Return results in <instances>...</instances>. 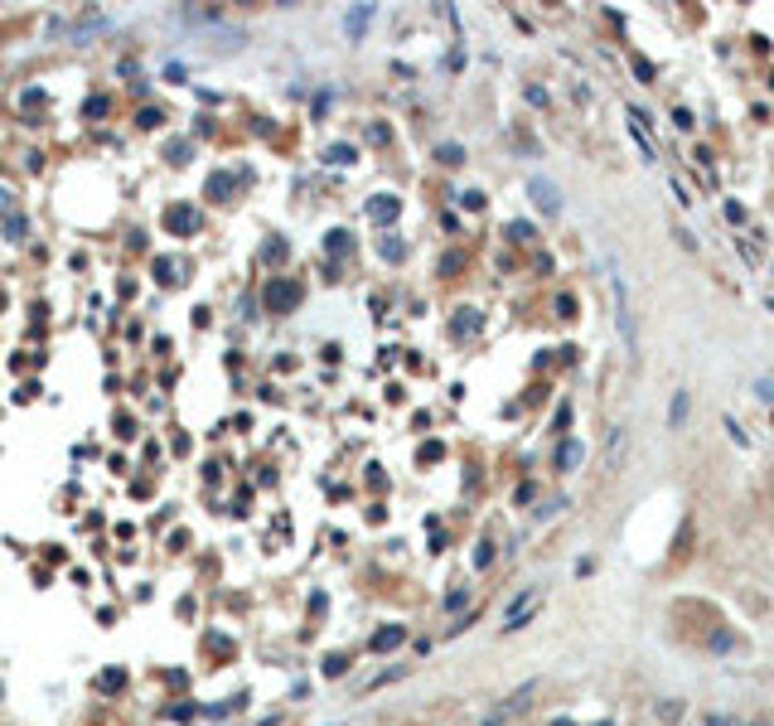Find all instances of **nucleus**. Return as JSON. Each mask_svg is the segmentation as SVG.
I'll return each instance as SVG.
<instances>
[{
  "instance_id": "nucleus-1",
  "label": "nucleus",
  "mask_w": 774,
  "mask_h": 726,
  "mask_svg": "<svg viewBox=\"0 0 774 726\" xmlns=\"http://www.w3.org/2000/svg\"><path fill=\"white\" fill-rule=\"evenodd\" d=\"M605 276H610V291H615V324H619V339L624 349L634 354L639 349V319H634V291H629V276L619 267V252L605 247Z\"/></svg>"
},
{
  "instance_id": "nucleus-2",
  "label": "nucleus",
  "mask_w": 774,
  "mask_h": 726,
  "mask_svg": "<svg viewBox=\"0 0 774 726\" xmlns=\"http://www.w3.org/2000/svg\"><path fill=\"white\" fill-rule=\"evenodd\" d=\"M528 194H532V204L542 208L547 218H552V213L562 208V189H557V184L547 180V175H532V180H528Z\"/></svg>"
},
{
  "instance_id": "nucleus-3",
  "label": "nucleus",
  "mask_w": 774,
  "mask_h": 726,
  "mask_svg": "<svg viewBox=\"0 0 774 726\" xmlns=\"http://www.w3.org/2000/svg\"><path fill=\"white\" fill-rule=\"evenodd\" d=\"M295 301H300V286H295V281H271V286H267V306H271V310H290Z\"/></svg>"
},
{
  "instance_id": "nucleus-4",
  "label": "nucleus",
  "mask_w": 774,
  "mask_h": 726,
  "mask_svg": "<svg viewBox=\"0 0 774 726\" xmlns=\"http://www.w3.org/2000/svg\"><path fill=\"white\" fill-rule=\"evenodd\" d=\"M532 606H537V591H523L513 606H508V615H503V629H523V620L532 615Z\"/></svg>"
},
{
  "instance_id": "nucleus-5",
  "label": "nucleus",
  "mask_w": 774,
  "mask_h": 726,
  "mask_svg": "<svg viewBox=\"0 0 774 726\" xmlns=\"http://www.w3.org/2000/svg\"><path fill=\"white\" fill-rule=\"evenodd\" d=\"M165 223H170L175 232H194V228H198V213H194L189 204H180V208H170V213H165Z\"/></svg>"
},
{
  "instance_id": "nucleus-6",
  "label": "nucleus",
  "mask_w": 774,
  "mask_h": 726,
  "mask_svg": "<svg viewBox=\"0 0 774 726\" xmlns=\"http://www.w3.org/2000/svg\"><path fill=\"white\" fill-rule=\"evenodd\" d=\"M580 460H585V445H580V441H562V450H557V465H562V470H576Z\"/></svg>"
},
{
  "instance_id": "nucleus-7",
  "label": "nucleus",
  "mask_w": 774,
  "mask_h": 726,
  "mask_svg": "<svg viewBox=\"0 0 774 726\" xmlns=\"http://www.w3.org/2000/svg\"><path fill=\"white\" fill-rule=\"evenodd\" d=\"M406 634H402V624H387V629H378L373 634V654H387V649H397Z\"/></svg>"
},
{
  "instance_id": "nucleus-8",
  "label": "nucleus",
  "mask_w": 774,
  "mask_h": 726,
  "mask_svg": "<svg viewBox=\"0 0 774 726\" xmlns=\"http://www.w3.org/2000/svg\"><path fill=\"white\" fill-rule=\"evenodd\" d=\"M687 407H692V397H687V393H682V388H677L673 393V407H668V426H682V416H687Z\"/></svg>"
},
{
  "instance_id": "nucleus-9",
  "label": "nucleus",
  "mask_w": 774,
  "mask_h": 726,
  "mask_svg": "<svg viewBox=\"0 0 774 726\" xmlns=\"http://www.w3.org/2000/svg\"><path fill=\"white\" fill-rule=\"evenodd\" d=\"M368 218H378V223H387V218H397V199H373V204H368Z\"/></svg>"
},
{
  "instance_id": "nucleus-10",
  "label": "nucleus",
  "mask_w": 774,
  "mask_h": 726,
  "mask_svg": "<svg viewBox=\"0 0 774 726\" xmlns=\"http://www.w3.org/2000/svg\"><path fill=\"white\" fill-rule=\"evenodd\" d=\"M121 683H126V668H106V673L97 678V688H102V693H116Z\"/></svg>"
},
{
  "instance_id": "nucleus-11",
  "label": "nucleus",
  "mask_w": 774,
  "mask_h": 726,
  "mask_svg": "<svg viewBox=\"0 0 774 726\" xmlns=\"http://www.w3.org/2000/svg\"><path fill=\"white\" fill-rule=\"evenodd\" d=\"M624 441H629V431L619 426V431L610 436V460H605V465H619V450H624Z\"/></svg>"
},
{
  "instance_id": "nucleus-12",
  "label": "nucleus",
  "mask_w": 774,
  "mask_h": 726,
  "mask_svg": "<svg viewBox=\"0 0 774 726\" xmlns=\"http://www.w3.org/2000/svg\"><path fill=\"white\" fill-rule=\"evenodd\" d=\"M228 189H232V180H228V175H213V180H208V194H213V199H223Z\"/></svg>"
},
{
  "instance_id": "nucleus-13",
  "label": "nucleus",
  "mask_w": 774,
  "mask_h": 726,
  "mask_svg": "<svg viewBox=\"0 0 774 726\" xmlns=\"http://www.w3.org/2000/svg\"><path fill=\"white\" fill-rule=\"evenodd\" d=\"M329 160H334V165H349L354 150H349V145H329Z\"/></svg>"
},
{
  "instance_id": "nucleus-14",
  "label": "nucleus",
  "mask_w": 774,
  "mask_h": 726,
  "mask_svg": "<svg viewBox=\"0 0 774 726\" xmlns=\"http://www.w3.org/2000/svg\"><path fill=\"white\" fill-rule=\"evenodd\" d=\"M508 237H513V242H528L532 228H528V223H508Z\"/></svg>"
},
{
  "instance_id": "nucleus-15",
  "label": "nucleus",
  "mask_w": 774,
  "mask_h": 726,
  "mask_svg": "<svg viewBox=\"0 0 774 726\" xmlns=\"http://www.w3.org/2000/svg\"><path fill=\"white\" fill-rule=\"evenodd\" d=\"M344 668H349V658H339V654H334V658H329V663H324V673H329V678H339V673H344Z\"/></svg>"
},
{
  "instance_id": "nucleus-16",
  "label": "nucleus",
  "mask_w": 774,
  "mask_h": 726,
  "mask_svg": "<svg viewBox=\"0 0 774 726\" xmlns=\"http://www.w3.org/2000/svg\"><path fill=\"white\" fill-rule=\"evenodd\" d=\"M755 397H765V402H774V378H765V383H755Z\"/></svg>"
},
{
  "instance_id": "nucleus-17",
  "label": "nucleus",
  "mask_w": 774,
  "mask_h": 726,
  "mask_svg": "<svg viewBox=\"0 0 774 726\" xmlns=\"http://www.w3.org/2000/svg\"><path fill=\"white\" fill-rule=\"evenodd\" d=\"M349 247V232H329V252H344Z\"/></svg>"
},
{
  "instance_id": "nucleus-18",
  "label": "nucleus",
  "mask_w": 774,
  "mask_h": 726,
  "mask_svg": "<svg viewBox=\"0 0 774 726\" xmlns=\"http://www.w3.org/2000/svg\"><path fill=\"white\" fill-rule=\"evenodd\" d=\"M106 106H111L106 97H93V102H88V116H106Z\"/></svg>"
},
{
  "instance_id": "nucleus-19",
  "label": "nucleus",
  "mask_w": 774,
  "mask_h": 726,
  "mask_svg": "<svg viewBox=\"0 0 774 726\" xmlns=\"http://www.w3.org/2000/svg\"><path fill=\"white\" fill-rule=\"evenodd\" d=\"M770 310H774V301H770Z\"/></svg>"
}]
</instances>
